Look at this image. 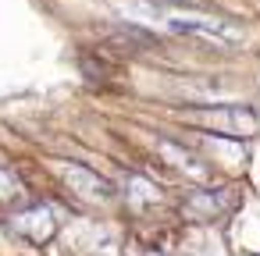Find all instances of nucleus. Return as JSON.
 <instances>
[{"instance_id":"7ed1b4c3","label":"nucleus","mask_w":260,"mask_h":256,"mask_svg":"<svg viewBox=\"0 0 260 256\" xmlns=\"http://www.w3.org/2000/svg\"><path fill=\"white\" fill-rule=\"evenodd\" d=\"M64 178H68V185H72L82 199H89V203H107V199H111V185H107L100 174H93L89 167L68 164V167H64Z\"/></svg>"},{"instance_id":"39448f33","label":"nucleus","mask_w":260,"mask_h":256,"mask_svg":"<svg viewBox=\"0 0 260 256\" xmlns=\"http://www.w3.org/2000/svg\"><path fill=\"white\" fill-rule=\"evenodd\" d=\"M22 189H18V181L8 174V171H0V199H11V196H18Z\"/></svg>"},{"instance_id":"20e7f679","label":"nucleus","mask_w":260,"mask_h":256,"mask_svg":"<svg viewBox=\"0 0 260 256\" xmlns=\"http://www.w3.org/2000/svg\"><path fill=\"white\" fill-rule=\"evenodd\" d=\"M160 157H164L175 171H182L185 178H196V181H203V178H207V167H203V164H200L185 146H178V142H171V139H164V142H160Z\"/></svg>"},{"instance_id":"f03ea898","label":"nucleus","mask_w":260,"mask_h":256,"mask_svg":"<svg viewBox=\"0 0 260 256\" xmlns=\"http://www.w3.org/2000/svg\"><path fill=\"white\" fill-rule=\"evenodd\" d=\"M164 25L171 32H182V36H200V40H214V43H235L239 32L221 22V18H210V15H168Z\"/></svg>"},{"instance_id":"f257e3e1","label":"nucleus","mask_w":260,"mask_h":256,"mask_svg":"<svg viewBox=\"0 0 260 256\" xmlns=\"http://www.w3.org/2000/svg\"><path fill=\"white\" fill-rule=\"evenodd\" d=\"M189 121L200 128L224 132V135H253L256 132V121L246 107H196V111H189Z\"/></svg>"}]
</instances>
